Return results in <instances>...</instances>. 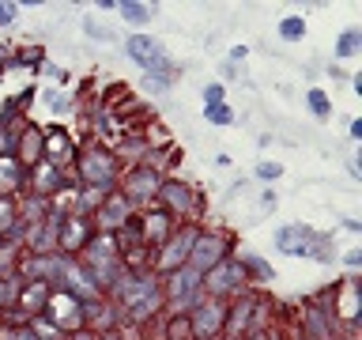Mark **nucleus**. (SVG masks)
<instances>
[{
    "instance_id": "1a4fd4ad",
    "label": "nucleus",
    "mask_w": 362,
    "mask_h": 340,
    "mask_svg": "<svg viewBox=\"0 0 362 340\" xmlns=\"http://www.w3.org/2000/svg\"><path fill=\"white\" fill-rule=\"evenodd\" d=\"M305 34V23H302V16H287L279 23V38H287V42H298Z\"/></svg>"
},
{
    "instance_id": "423d86ee",
    "label": "nucleus",
    "mask_w": 362,
    "mask_h": 340,
    "mask_svg": "<svg viewBox=\"0 0 362 340\" xmlns=\"http://www.w3.org/2000/svg\"><path fill=\"white\" fill-rule=\"evenodd\" d=\"M310 242H313V234L305 231V227H283L279 231V249L283 254H302Z\"/></svg>"
},
{
    "instance_id": "f03ea898",
    "label": "nucleus",
    "mask_w": 362,
    "mask_h": 340,
    "mask_svg": "<svg viewBox=\"0 0 362 340\" xmlns=\"http://www.w3.org/2000/svg\"><path fill=\"white\" fill-rule=\"evenodd\" d=\"M129 45V57L136 64H144L147 72H166V53H163V45H158L155 38H144V34H136V38H129L124 42Z\"/></svg>"
},
{
    "instance_id": "2eb2a0df",
    "label": "nucleus",
    "mask_w": 362,
    "mask_h": 340,
    "mask_svg": "<svg viewBox=\"0 0 362 340\" xmlns=\"http://www.w3.org/2000/svg\"><path fill=\"white\" fill-rule=\"evenodd\" d=\"M204 102H208V106L223 102V87H219V84H208V87H204Z\"/></svg>"
},
{
    "instance_id": "dca6fc26",
    "label": "nucleus",
    "mask_w": 362,
    "mask_h": 340,
    "mask_svg": "<svg viewBox=\"0 0 362 340\" xmlns=\"http://www.w3.org/2000/svg\"><path fill=\"white\" fill-rule=\"evenodd\" d=\"M147 234H155V238H163V234H166V227H163V215H155V220L147 215Z\"/></svg>"
},
{
    "instance_id": "9d476101",
    "label": "nucleus",
    "mask_w": 362,
    "mask_h": 340,
    "mask_svg": "<svg viewBox=\"0 0 362 340\" xmlns=\"http://www.w3.org/2000/svg\"><path fill=\"white\" fill-rule=\"evenodd\" d=\"M358 45H362V30H344V34H339L336 53H339V57H355Z\"/></svg>"
},
{
    "instance_id": "39448f33",
    "label": "nucleus",
    "mask_w": 362,
    "mask_h": 340,
    "mask_svg": "<svg viewBox=\"0 0 362 340\" xmlns=\"http://www.w3.org/2000/svg\"><path fill=\"white\" fill-rule=\"evenodd\" d=\"M192 242H197V231H185V238H174V242L166 246V254H163V261H158V265H163V268H177L181 261H189Z\"/></svg>"
},
{
    "instance_id": "0eeeda50",
    "label": "nucleus",
    "mask_w": 362,
    "mask_h": 340,
    "mask_svg": "<svg viewBox=\"0 0 362 340\" xmlns=\"http://www.w3.org/2000/svg\"><path fill=\"white\" fill-rule=\"evenodd\" d=\"M113 8H117L129 23H147V19H151V8H147V4H136V0H121V4H113Z\"/></svg>"
},
{
    "instance_id": "f3484780",
    "label": "nucleus",
    "mask_w": 362,
    "mask_h": 340,
    "mask_svg": "<svg viewBox=\"0 0 362 340\" xmlns=\"http://www.w3.org/2000/svg\"><path fill=\"white\" fill-rule=\"evenodd\" d=\"M279 170H283V166H276V163H260L257 174H260V178H279Z\"/></svg>"
},
{
    "instance_id": "6e6552de",
    "label": "nucleus",
    "mask_w": 362,
    "mask_h": 340,
    "mask_svg": "<svg viewBox=\"0 0 362 340\" xmlns=\"http://www.w3.org/2000/svg\"><path fill=\"white\" fill-rule=\"evenodd\" d=\"M158 197H166L170 208H189V204H192V200H189V189H185V186H174V181L158 189Z\"/></svg>"
},
{
    "instance_id": "f8f14e48",
    "label": "nucleus",
    "mask_w": 362,
    "mask_h": 340,
    "mask_svg": "<svg viewBox=\"0 0 362 340\" xmlns=\"http://www.w3.org/2000/svg\"><path fill=\"white\" fill-rule=\"evenodd\" d=\"M204 118H208L211 125H230V121H234V113H230V106H226V102H215V106L204 110Z\"/></svg>"
},
{
    "instance_id": "ddd939ff",
    "label": "nucleus",
    "mask_w": 362,
    "mask_h": 340,
    "mask_svg": "<svg viewBox=\"0 0 362 340\" xmlns=\"http://www.w3.org/2000/svg\"><path fill=\"white\" fill-rule=\"evenodd\" d=\"M310 110L317 118H328V95L325 91H310Z\"/></svg>"
},
{
    "instance_id": "20e7f679",
    "label": "nucleus",
    "mask_w": 362,
    "mask_h": 340,
    "mask_svg": "<svg viewBox=\"0 0 362 340\" xmlns=\"http://www.w3.org/2000/svg\"><path fill=\"white\" fill-rule=\"evenodd\" d=\"M192 317H197V322H192V336H197V340H211L215 333H219V325H223V306L208 302V306H200Z\"/></svg>"
},
{
    "instance_id": "9b49d317",
    "label": "nucleus",
    "mask_w": 362,
    "mask_h": 340,
    "mask_svg": "<svg viewBox=\"0 0 362 340\" xmlns=\"http://www.w3.org/2000/svg\"><path fill=\"white\" fill-rule=\"evenodd\" d=\"M144 189H151V193H155V174H151V170H140V174L129 181V197L140 200V197H144Z\"/></svg>"
},
{
    "instance_id": "a211bd4d",
    "label": "nucleus",
    "mask_w": 362,
    "mask_h": 340,
    "mask_svg": "<svg viewBox=\"0 0 362 340\" xmlns=\"http://www.w3.org/2000/svg\"><path fill=\"white\" fill-rule=\"evenodd\" d=\"M16 19V4H0V23H11Z\"/></svg>"
},
{
    "instance_id": "f257e3e1",
    "label": "nucleus",
    "mask_w": 362,
    "mask_h": 340,
    "mask_svg": "<svg viewBox=\"0 0 362 340\" xmlns=\"http://www.w3.org/2000/svg\"><path fill=\"white\" fill-rule=\"evenodd\" d=\"M226 254V242L219 234H197V242L189 249V268L200 272V268H215Z\"/></svg>"
},
{
    "instance_id": "7ed1b4c3",
    "label": "nucleus",
    "mask_w": 362,
    "mask_h": 340,
    "mask_svg": "<svg viewBox=\"0 0 362 340\" xmlns=\"http://www.w3.org/2000/svg\"><path fill=\"white\" fill-rule=\"evenodd\" d=\"M204 288H208V291H215V295L242 288V261H230V257H223L215 268H208V280H204Z\"/></svg>"
},
{
    "instance_id": "4468645a",
    "label": "nucleus",
    "mask_w": 362,
    "mask_h": 340,
    "mask_svg": "<svg viewBox=\"0 0 362 340\" xmlns=\"http://www.w3.org/2000/svg\"><path fill=\"white\" fill-rule=\"evenodd\" d=\"M189 280H197V272H192V268H185V272H177V276L170 280V295H181V291H189V288H185Z\"/></svg>"
}]
</instances>
